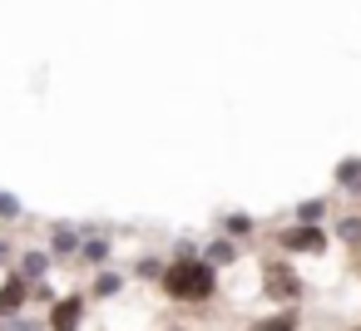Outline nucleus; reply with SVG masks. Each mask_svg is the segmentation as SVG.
<instances>
[{
	"mask_svg": "<svg viewBox=\"0 0 361 331\" xmlns=\"http://www.w3.org/2000/svg\"><path fill=\"white\" fill-rule=\"evenodd\" d=\"M0 218H20V198L16 193H0Z\"/></svg>",
	"mask_w": 361,
	"mask_h": 331,
	"instance_id": "ddd939ff",
	"label": "nucleus"
},
{
	"mask_svg": "<svg viewBox=\"0 0 361 331\" xmlns=\"http://www.w3.org/2000/svg\"><path fill=\"white\" fill-rule=\"evenodd\" d=\"M0 331H40V326H30V321H20V316H11V321H0Z\"/></svg>",
	"mask_w": 361,
	"mask_h": 331,
	"instance_id": "dca6fc26",
	"label": "nucleus"
},
{
	"mask_svg": "<svg viewBox=\"0 0 361 331\" xmlns=\"http://www.w3.org/2000/svg\"><path fill=\"white\" fill-rule=\"evenodd\" d=\"M228 232H252V218H243V213H238V218H228Z\"/></svg>",
	"mask_w": 361,
	"mask_h": 331,
	"instance_id": "f3484780",
	"label": "nucleus"
},
{
	"mask_svg": "<svg viewBox=\"0 0 361 331\" xmlns=\"http://www.w3.org/2000/svg\"><path fill=\"white\" fill-rule=\"evenodd\" d=\"M336 232H341V237H346V242H361V218H346V223H341V227H336Z\"/></svg>",
	"mask_w": 361,
	"mask_h": 331,
	"instance_id": "4468645a",
	"label": "nucleus"
},
{
	"mask_svg": "<svg viewBox=\"0 0 361 331\" xmlns=\"http://www.w3.org/2000/svg\"><path fill=\"white\" fill-rule=\"evenodd\" d=\"M30 296V282L25 277H6V287H0V321H11Z\"/></svg>",
	"mask_w": 361,
	"mask_h": 331,
	"instance_id": "39448f33",
	"label": "nucleus"
},
{
	"mask_svg": "<svg viewBox=\"0 0 361 331\" xmlns=\"http://www.w3.org/2000/svg\"><path fill=\"white\" fill-rule=\"evenodd\" d=\"M85 257H90V262H104V257H109V242H85Z\"/></svg>",
	"mask_w": 361,
	"mask_h": 331,
	"instance_id": "2eb2a0df",
	"label": "nucleus"
},
{
	"mask_svg": "<svg viewBox=\"0 0 361 331\" xmlns=\"http://www.w3.org/2000/svg\"><path fill=\"white\" fill-rule=\"evenodd\" d=\"M208 257H213V262H233V257H238V247H233V242H213V247H208Z\"/></svg>",
	"mask_w": 361,
	"mask_h": 331,
	"instance_id": "f8f14e48",
	"label": "nucleus"
},
{
	"mask_svg": "<svg viewBox=\"0 0 361 331\" xmlns=\"http://www.w3.org/2000/svg\"><path fill=\"white\" fill-rule=\"evenodd\" d=\"M164 292L173 301H208L218 292V277H213V262H198V257H173L164 267Z\"/></svg>",
	"mask_w": 361,
	"mask_h": 331,
	"instance_id": "f257e3e1",
	"label": "nucleus"
},
{
	"mask_svg": "<svg viewBox=\"0 0 361 331\" xmlns=\"http://www.w3.org/2000/svg\"><path fill=\"white\" fill-rule=\"evenodd\" d=\"M262 292H267L272 301H297L302 277H297L287 262H267V267H262Z\"/></svg>",
	"mask_w": 361,
	"mask_h": 331,
	"instance_id": "f03ea898",
	"label": "nucleus"
},
{
	"mask_svg": "<svg viewBox=\"0 0 361 331\" xmlns=\"http://www.w3.org/2000/svg\"><path fill=\"white\" fill-rule=\"evenodd\" d=\"M356 331H361V326H356Z\"/></svg>",
	"mask_w": 361,
	"mask_h": 331,
	"instance_id": "6ab92c4d",
	"label": "nucleus"
},
{
	"mask_svg": "<svg viewBox=\"0 0 361 331\" xmlns=\"http://www.w3.org/2000/svg\"><path fill=\"white\" fill-rule=\"evenodd\" d=\"M119 287H124V282H119V277H114V272H104V277H99V282H94V296H114V292H119Z\"/></svg>",
	"mask_w": 361,
	"mask_h": 331,
	"instance_id": "9b49d317",
	"label": "nucleus"
},
{
	"mask_svg": "<svg viewBox=\"0 0 361 331\" xmlns=\"http://www.w3.org/2000/svg\"><path fill=\"white\" fill-rule=\"evenodd\" d=\"M282 247L287 252H326V232L322 227H287L282 232Z\"/></svg>",
	"mask_w": 361,
	"mask_h": 331,
	"instance_id": "20e7f679",
	"label": "nucleus"
},
{
	"mask_svg": "<svg viewBox=\"0 0 361 331\" xmlns=\"http://www.w3.org/2000/svg\"><path fill=\"white\" fill-rule=\"evenodd\" d=\"M6 257H11V242H0V262H6Z\"/></svg>",
	"mask_w": 361,
	"mask_h": 331,
	"instance_id": "a211bd4d",
	"label": "nucleus"
},
{
	"mask_svg": "<svg viewBox=\"0 0 361 331\" xmlns=\"http://www.w3.org/2000/svg\"><path fill=\"white\" fill-rule=\"evenodd\" d=\"M336 183L351 188V193H361V158H341L336 163Z\"/></svg>",
	"mask_w": 361,
	"mask_h": 331,
	"instance_id": "423d86ee",
	"label": "nucleus"
},
{
	"mask_svg": "<svg viewBox=\"0 0 361 331\" xmlns=\"http://www.w3.org/2000/svg\"><path fill=\"white\" fill-rule=\"evenodd\" d=\"M322 213H326V203H322V198H307V203L297 208V218H302L307 227H312V223H322Z\"/></svg>",
	"mask_w": 361,
	"mask_h": 331,
	"instance_id": "1a4fd4ad",
	"label": "nucleus"
},
{
	"mask_svg": "<svg viewBox=\"0 0 361 331\" xmlns=\"http://www.w3.org/2000/svg\"><path fill=\"white\" fill-rule=\"evenodd\" d=\"M45 267H50V257H45V252H30V257H25V282L45 277Z\"/></svg>",
	"mask_w": 361,
	"mask_h": 331,
	"instance_id": "9d476101",
	"label": "nucleus"
},
{
	"mask_svg": "<svg viewBox=\"0 0 361 331\" xmlns=\"http://www.w3.org/2000/svg\"><path fill=\"white\" fill-rule=\"evenodd\" d=\"M80 321H85V301L80 296H60L50 306V331H80Z\"/></svg>",
	"mask_w": 361,
	"mask_h": 331,
	"instance_id": "7ed1b4c3",
	"label": "nucleus"
},
{
	"mask_svg": "<svg viewBox=\"0 0 361 331\" xmlns=\"http://www.w3.org/2000/svg\"><path fill=\"white\" fill-rule=\"evenodd\" d=\"M75 247H80L75 227H65V223H60V227H55V252H60V257H75Z\"/></svg>",
	"mask_w": 361,
	"mask_h": 331,
	"instance_id": "6e6552de",
	"label": "nucleus"
},
{
	"mask_svg": "<svg viewBox=\"0 0 361 331\" xmlns=\"http://www.w3.org/2000/svg\"><path fill=\"white\" fill-rule=\"evenodd\" d=\"M247 331H297V311H277V316H262V321H252Z\"/></svg>",
	"mask_w": 361,
	"mask_h": 331,
	"instance_id": "0eeeda50",
	"label": "nucleus"
}]
</instances>
